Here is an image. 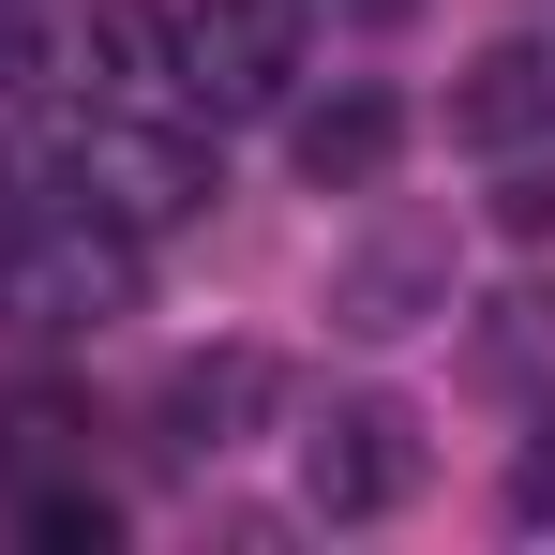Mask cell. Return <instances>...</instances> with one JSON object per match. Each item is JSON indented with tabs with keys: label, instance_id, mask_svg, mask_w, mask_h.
Listing matches in <instances>:
<instances>
[{
	"label": "cell",
	"instance_id": "1",
	"mask_svg": "<svg viewBox=\"0 0 555 555\" xmlns=\"http://www.w3.org/2000/svg\"><path fill=\"white\" fill-rule=\"evenodd\" d=\"M61 135H46V181H61V210H105V225H135V241H166V225H195L210 210V151H195L166 105H46Z\"/></svg>",
	"mask_w": 555,
	"mask_h": 555
},
{
	"label": "cell",
	"instance_id": "2",
	"mask_svg": "<svg viewBox=\"0 0 555 555\" xmlns=\"http://www.w3.org/2000/svg\"><path fill=\"white\" fill-rule=\"evenodd\" d=\"M135 225H105V210H30V225H0V331L15 346H91L135 315Z\"/></svg>",
	"mask_w": 555,
	"mask_h": 555
},
{
	"label": "cell",
	"instance_id": "3",
	"mask_svg": "<svg viewBox=\"0 0 555 555\" xmlns=\"http://www.w3.org/2000/svg\"><path fill=\"white\" fill-rule=\"evenodd\" d=\"M166 46H181V120H271L315 61V0H181Z\"/></svg>",
	"mask_w": 555,
	"mask_h": 555
},
{
	"label": "cell",
	"instance_id": "4",
	"mask_svg": "<svg viewBox=\"0 0 555 555\" xmlns=\"http://www.w3.org/2000/svg\"><path fill=\"white\" fill-rule=\"evenodd\" d=\"M300 495H315L331 526H375V511H405V495H421V421H405L390 390H346V405L300 436Z\"/></svg>",
	"mask_w": 555,
	"mask_h": 555
},
{
	"label": "cell",
	"instance_id": "5",
	"mask_svg": "<svg viewBox=\"0 0 555 555\" xmlns=\"http://www.w3.org/2000/svg\"><path fill=\"white\" fill-rule=\"evenodd\" d=\"M271 405H285V375L256 361V346H210V361H181L166 390H151V451L166 465H225Z\"/></svg>",
	"mask_w": 555,
	"mask_h": 555
},
{
	"label": "cell",
	"instance_id": "6",
	"mask_svg": "<svg viewBox=\"0 0 555 555\" xmlns=\"http://www.w3.org/2000/svg\"><path fill=\"white\" fill-rule=\"evenodd\" d=\"M285 151H300V181H315V195H375V181H390V151H405V105L375 91V76H346L331 105L285 120Z\"/></svg>",
	"mask_w": 555,
	"mask_h": 555
},
{
	"label": "cell",
	"instance_id": "7",
	"mask_svg": "<svg viewBox=\"0 0 555 555\" xmlns=\"http://www.w3.org/2000/svg\"><path fill=\"white\" fill-rule=\"evenodd\" d=\"M451 135H465V151H526V135H555V46H495V61H465Z\"/></svg>",
	"mask_w": 555,
	"mask_h": 555
},
{
	"label": "cell",
	"instance_id": "8",
	"mask_svg": "<svg viewBox=\"0 0 555 555\" xmlns=\"http://www.w3.org/2000/svg\"><path fill=\"white\" fill-rule=\"evenodd\" d=\"M421 300H436V241H375L361 271L331 285V315H346V331H421Z\"/></svg>",
	"mask_w": 555,
	"mask_h": 555
},
{
	"label": "cell",
	"instance_id": "9",
	"mask_svg": "<svg viewBox=\"0 0 555 555\" xmlns=\"http://www.w3.org/2000/svg\"><path fill=\"white\" fill-rule=\"evenodd\" d=\"M30 541H46V555H105V541H120V511L61 480V495H30Z\"/></svg>",
	"mask_w": 555,
	"mask_h": 555
},
{
	"label": "cell",
	"instance_id": "10",
	"mask_svg": "<svg viewBox=\"0 0 555 555\" xmlns=\"http://www.w3.org/2000/svg\"><path fill=\"white\" fill-rule=\"evenodd\" d=\"M495 225H511V241H555V166H511V195H495Z\"/></svg>",
	"mask_w": 555,
	"mask_h": 555
},
{
	"label": "cell",
	"instance_id": "11",
	"mask_svg": "<svg viewBox=\"0 0 555 555\" xmlns=\"http://www.w3.org/2000/svg\"><path fill=\"white\" fill-rule=\"evenodd\" d=\"M511 495H526V511H555V436L526 451V480H511Z\"/></svg>",
	"mask_w": 555,
	"mask_h": 555
},
{
	"label": "cell",
	"instance_id": "12",
	"mask_svg": "<svg viewBox=\"0 0 555 555\" xmlns=\"http://www.w3.org/2000/svg\"><path fill=\"white\" fill-rule=\"evenodd\" d=\"M0 15H15V0H0Z\"/></svg>",
	"mask_w": 555,
	"mask_h": 555
}]
</instances>
